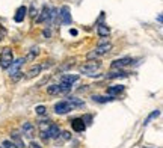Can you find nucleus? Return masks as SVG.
I'll return each mask as SVG.
<instances>
[{
  "instance_id": "obj_1",
  "label": "nucleus",
  "mask_w": 163,
  "mask_h": 148,
  "mask_svg": "<svg viewBox=\"0 0 163 148\" xmlns=\"http://www.w3.org/2000/svg\"><path fill=\"white\" fill-rule=\"evenodd\" d=\"M24 64H26V59H24V58H18V59L12 61V64L9 65V68H8V74H9V77H11L14 82H17L20 77H23L21 67H23Z\"/></svg>"
},
{
  "instance_id": "obj_2",
  "label": "nucleus",
  "mask_w": 163,
  "mask_h": 148,
  "mask_svg": "<svg viewBox=\"0 0 163 148\" xmlns=\"http://www.w3.org/2000/svg\"><path fill=\"white\" fill-rule=\"evenodd\" d=\"M59 135H61V130H59V127H57L56 124H53V122H51V125H50L45 132H40V136H41V139H42V142H48L50 139H57Z\"/></svg>"
},
{
  "instance_id": "obj_3",
  "label": "nucleus",
  "mask_w": 163,
  "mask_h": 148,
  "mask_svg": "<svg viewBox=\"0 0 163 148\" xmlns=\"http://www.w3.org/2000/svg\"><path fill=\"white\" fill-rule=\"evenodd\" d=\"M12 61H14L12 48H11V47L2 48V53H0V67H2L3 70H8L9 65L12 64Z\"/></svg>"
},
{
  "instance_id": "obj_4",
  "label": "nucleus",
  "mask_w": 163,
  "mask_h": 148,
  "mask_svg": "<svg viewBox=\"0 0 163 148\" xmlns=\"http://www.w3.org/2000/svg\"><path fill=\"white\" fill-rule=\"evenodd\" d=\"M59 17H61V23L65 24V26H70L73 23V17H71V11H70V6H62L61 11H59Z\"/></svg>"
},
{
  "instance_id": "obj_5",
  "label": "nucleus",
  "mask_w": 163,
  "mask_h": 148,
  "mask_svg": "<svg viewBox=\"0 0 163 148\" xmlns=\"http://www.w3.org/2000/svg\"><path fill=\"white\" fill-rule=\"evenodd\" d=\"M71 111H73V106L67 100H62V101H59V103L54 104V112L57 115H65V113H68V112H71Z\"/></svg>"
},
{
  "instance_id": "obj_6",
  "label": "nucleus",
  "mask_w": 163,
  "mask_h": 148,
  "mask_svg": "<svg viewBox=\"0 0 163 148\" xmlns=\"http://www.w3.org/2000/svg\"><path fill=\"white\" fill-rule=\"evenodd\" d=\"M133 64V59L131 58H121V59H116L112 62V68L113 70H122L124 67L127 65H131Z\"/></svg>"
},
{
  "instance_id": "obj_7",
  "label": "nucleus",
  "mask_w": 163,
  "mask_h": 148,
  "mask_svg": "<svg viewBox=\"0 0 163 148\" xmlns=\"http://www.w3.org/2000/svg\"><path fill=\"white\" fill-rule=\"evenodd\" d=\"M21 132H23V136L27 138V139H32L33 135H35V125L32 122H24L21 125Z\"/></svg>"
},
{
  "instance_id": "obj_8",
  "label": "nucleus",
  "mask_w": 163,
  "mask_h": 148,
  "mask_svg": "<svg viewBox=\"0 0 163 148\" xmlns=\"http://www.w3.org/2000/svg\"><path fill=\"white\" fill-rule=\"evenodd\" d=\"M100 68V64L97 62H91V64H86V65H83L80 67V73L82 74H88V76H94V73L97 71Z\"/></svg>"
},
{
  "instance_id": "obj_9",
  "label": "nucleus",
  "mask_w": 163,
  "mask_h": 148,
  "mask_svg": "<svg viewBox=\"0 0 163 148\" xmlns=\"http://www.w3.org/2000/svg\"><path fill=\"white\" fill-rule=\"evenodd\" d=\"M110 50H112V44L107 42V41H104V39H103V41L97 45V48H95V51H97L98 56H101V55H107Z\"/></svg>"
},
{
  "instance_id": "obj_10",
  "label": "nucleus",
  "mask_w": 163,
  "mask_h": 148,
  "mask_svg": "<svg viewBox=\"0 0 163 148\" xmlns=\"http://www.w3.org/2000/svg\"><path fill=\"white\" fill-rule=\"evenodd\" d=\"M70 122H71L73 130H74V132H77V133L85 132V129H86V125H85V122H83V119H82V118H74V119H73V121H70Z\"/></svg>"
},
{
  "instance_id": "obj_11",
  "label": "nucleus",
  "mask_w": 163,
  "mask_h": 148,
  "mask_svg": "<svg viewBox=\"0 0 163 148\" xmlns=\"http://www.w3.org/2000/svg\"><path fill=\"white\" fill-rule=\"evenodd\" d=\"M26 14H27V8H26V6H20V8L17 9L15 15H14L15 23H23V20L26 18Z\"/></svg>"
},
{
  "instance_id": "obj_12",
  "label": "nucleus",
  "mask_w": 163,
  "mask_h": 148,
  "mask_svg": "<svg viewBox=\"0 0 163 148\" xmlns=\"http://www.w3.org/2000/svg\"><path fill=\"white\" fill-rule=\"evenodd\" d=\"M79 79H80V76H79V74H64V76L61 77V83L73 85V83H76Z\"/></svg>"
},
{
  "instance_id": "obj_13",
  "label": "nucleus",
  "mask_w": 163,
  "mask_h": 148,
  "mask_svg": "<svg viewBox=\"0 0 163 148\" xmlns=\"http://www.w3.org/2000/svg\"><path fill=\"white\" fill-rule=\"evenodd\" d=\"M11 142L14 144L15 148H26L24 142H23V138H21L18 133H12V135H11Z\"/></svg>"
},
{
  "instance_id": "obj_14",
  "label": "nucleus",
  "mask_w": 163,
  "mask_h": 148,
  "mask_svg": "<svg viewBox=\"0 0 163 148\" xmlns=\"http://www.w3.org/2000/svg\"><path fill=\"white\" fill-rule=\"evenodd\" d=\"M122 91H124V86H122V85H113V86H109V88H107V95L115 97V95H120Z\"/></svg>"
},
{
  "instance_id": "obj_15",
  "label": "nucleus",
  "mask_w": 163,
  "mask_h": 148,
  "mask_svg": "<svg viewBox=\"0 0 163 148\" xmlns=\"http://www.w3.org/2000/svg\"><path fill=\"white\" fill-rule=\"evenodd\" d=\"M48 17H50V8L48 6H42V11H41V15L36 18L38 23H44V21H48Z\"/></svg>"
},
{
  "instance_id": "obj_16",
  "label": "nucleus",
  "mask_w": 163,
  "mask_h": 148,
  "mask_svg": "<svg viewBox=\"0 0 163 148\" xmlns=\"http://www.w3.org/2000/svg\"><path fill=\"white\" fill-rule=\"evenodd\" d=\"M127 76H128V74L125 73L124 70H113V71L106 74L107 79H120V77H127Z\"/></svg>"
},
{
  "instance_id": "obj_17",
  "label": "nucleus",
  "mask_w": 163,
  "mask_h": 148,
  "mask_svg": "<svg viewBox=\"0 0 163 148\" xmlns=\"http://www.w3.org/2000/svg\"><path fill=\"white\" fill-rule=\"evenodd\" d=\"M97 33H98V37L106 38V37H109L110 29H109L106 24H98V27H97Z\"/></svg>"
},
{
  "instance_id": "obj_18",
  "label": "nucleus",
  "mask_w": 163,
  "mask_h": 148,
  "mask_svg": "<svg viewBox=\"0 0 163 148\" xmlns=\"http://www.w3.org/2000/svg\"><path fill=\"white\" fill-rule=\"evenodd\" d=\"M40 73H41V65H33V67L26 73L24 77H26V79H33V77H36Z\"/></svg>"
},
{
  "instance_id": "obj_19",
  "label": "nucleus",
  "mask_w": 163,
  "mask_h": 148,
  "mask_svg": "<svg viewBox=\"0 0 163 148\" xmlns=\"http://www.w3.org/2000/svg\"><path fill=\"white\" fill-rule=\"evenodd\" d=\"M71 106H73V109H76V107H83L85 106V103H83V100L80 98H77V97H70L68 100H67Z\"/></svg>"
},
{
  "instance_id": "obj_20",
  "label": "nucleus",
  "mask_w": 163,
  "mask_h": 148,
  "mask_svg": "<svg viewBox=\"0 0 163 148\" xmlns=\"http://www.w3.org/2000/svg\"><path fill=\"white\" fill-rule=\"evenodd\" d=\"M92 100L97 101V103H109V101H113L115 98L113 97H101V95H92Z\"/></svg>"
},
{
  "instance_id": "obj_21",
  "label": "nucleus",
  "mask_w": 163,
  "mask_h": 148,
  "mask_svg": "<svg viewBox=\"0 0 163 148\" xmlns=\"http://www.w3.org/2000/svg\"><path fill=\"white\" fill-rule=\"evenodd\" d=\"M38 55H40V50H38V47H32V48H30V51H29V55H27L24 59H26V62H27V61H33V59H35Z\"/></svg>"
},
{
  "instance_id": "obj_22",
  "label": "nucleus",
  "mask_w": 163,
  "mask_h": 148,
  "mask_svg": "<svg viewBox=\"0 0 163 148\" xmlns=\"http://www.w3.org/2000/svg\"><path fill=\"white\" fill-rule=\"evenodd\" d=\"M47 94L48 95H59L61 94L59 85H50V86H47Z\"/></svg>"
},
{
  "instance_id": "obj_23",
  "label": "nucleus",
  "mask_w": 163,
  "mask_h": 148,
  "mask_svg": "<svg viewBox=\"0 0 163 148\" xmlns=\"http://www.w3.org/2000/svg\"><path fill=\"white\" fill-rule=\"evenodd\" d=\"M50 125H51V121H48V119L47 121H44V119L40 121V132H45Z\"/></svg>"
},
{
  "instance_id": "obj_24",
  "label": "nucleus",
  "mask_w": 163,
  "mask_h": 148,
  "mask_svg": "<svg viewBox=\"0 0 163 148\" xmlns=\"http://www.w3.org/2000/svg\"><path fill=\"white\" fill-rule=\"evenodd\" d=\"M159 115H160V111H154V112H153V113H151V115H150V116H148V118H147V119H145V122H144V125H147V124H150V121H151V119H154V118H157Z\"/></svg>"
},
{
  "instance_id": "obj_25",
  "label": "nucleus",
  "mask_w": 163,
  "mask_h": 148,
  "mask_svg": "<svg viewBox=\"0 0 163 148\" xmlns=\"http://www.w3.org/2000/svg\"><path fill=\"white\" fill-rule=\"evenodd\" d=\"M35 112H36V115L42 116V115L47 113V107H45V106H36V107H35Z\"/></svg>"
},
{
  "instance_id": "obj_26",
  "label": "nucleus",
  "mask_w": 163,
  "mask_h": 148,
  "mask_svg": "<svg viewBox=\"0 0 163 148\" xmlns=\"http://www.w3.org/2000/svg\"><path fill=\"white\" fill-rule=\"evenodd\" d=\"M29 15H30L32 18H35V17L38 15V11H36V8H35V5H32V6H30V11H29Z\"/></svg>"
},
{
  "instance_id": "obj_27",
  "label": "nucleus",
  "mask_w": 163,
  "mask_h": 148,
  "mask_svg": "<svg viewBox=\"0 0 163 148\" xmlns=\"http://www.w3.org/2000/svg\"><path fill=\"white\" fill-rule=\"evenodd\" d=\"M82 119H83L85 125H89V124H91V121H92V116H91V115H85Z\"/></svg>"
},
{
  "instance_id": "obj_28",
  "label": "nucleus",
  "mask_w": 163,
  "mask_h": 148,
  "mask_svg": "<svg viewBox=\"0 0 163 148\" xmlns=\"http://www.w3.org/2000/svg\"><path fill=\"white\" fill-rule=\"evenodd\" d=\"M86 58H88V59L91 61V59H97V58H98V55H97V51L94 50V51H91V53H88V56H86Z\"/></svg>"
},
{
  "instance_id": "obj_29",
  "label": "nucleus",
  "mask_w": 163,
  "mask_h": 148,
  "mask_svg": "<svg viewBox=\"0 0 163 148\" xmlns=\"http://www.w3.org/2000/svg\"><path fill=\"white\" fill-rule=\"evenodd\" d=\"M5 148H15L14 147V144L11 142V141H3V144H2Z\"/></svg>"
},
{
  "instance_id": "obj_30",
  "label": "nucleus",
  "mask_w": 163,
  "mask_h": 148,
  "mask_svg": "<svg viewBox=\"0 0 163 148\" xmlns=\"http://www.w3.org/2000/svg\"><path fill=\"white\" fill-rule=\"evenodd\" d=\"M70 138H71V133H70V132H64V133H62V139H64V141H68Z\"/></svg>"
},
{
  "instance_id": "obj_31",
  "label": "nucleus",
  "mask_w": 163,
  "mask_h": 148,
  "mask_svg": "<svg viewBox=\"0 0 163 148\" xmlns=\"http://www.w3.org/2000/svg\"><path fill=\"white\" fill-rule=\"evenodd\" d=\"M29 148H42L38 144V142H35V141H30V145H29Z\"/></svg>"
},
{
  "instance_id": "obj_32",
  "label": "nucleus",
  "mask_w": 163,
  "mask_h": 148,
  "mask_svg": "<svg viewBox=\"0 0 163 148\" xmlns=\"http://www.w3.org/2000/svg\"><path fill=\"white\" fill-rule=\"evenodd\" d=\"M42 33H44V37L50 38V30H47V29H45V30H44V32H42Z\"/></svg>"
},
{
  "instance_id": "obj_33",
  "label": "nucleus",
  "mask_w": 163,
  "mask_h": 148,
  "mask_svg": "<svg viewBox=\"0 0 163 148\" xmlns=\"http://www.w3.org/2000/svg\"><path fill=\"white\" fill-rule=\"evenodd\" d=\"M70 33H71L73 37H76V35H77V30H76V29H71V30H70Z\"/></svg>"
},
{
  "instance_id": "obj_34",
  "label": "nucleus",
  "mask_w": 163,
  "mask_h": 148,
  "mask_svg": "<svg viewBox=\"0 0 163 148\" xmlns=\"http://www.w3.org/2000/svg\"><path fill=\"white\" fill-rule=\"evenodd\" d=\"M3 37H5V35H3V33H0V41L3 39Z\"/></svg>"
},
{
  "instance_id": "obj_35",
  "label": "nucleus",
  "mask_w": 163,
  "mask_h": 148,
  "mask_svg": "<svg viewBox=\"0 0 163 148\" xmlns=\"http://www.w3.org/2000/svg\"><path fill=\"white\" fill-rule=\"evenodd\" d=\"M0 148H5V147H3V145H0Z\"/></svg>"
},
{
  "instance_id": "obj_36",
  "label": "nucleus",
  "mask_w": 163,
  "mask_h": 148,
  "mask_svg": "<svg viewBox=\"0 0 163 148\" xmlns=\"http://www.w3.org/2000/svg\"><path fill=\"white\" fill-rule=\"evenodd\" d=\"M144 148H150V147H144Z\"/></svg>"
}]
</instances>
